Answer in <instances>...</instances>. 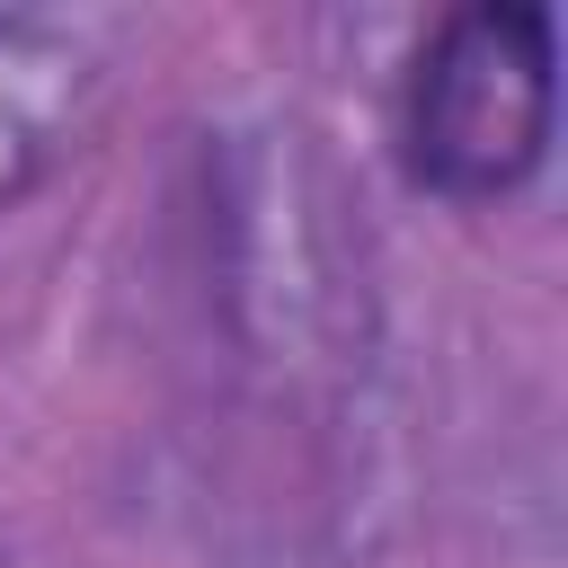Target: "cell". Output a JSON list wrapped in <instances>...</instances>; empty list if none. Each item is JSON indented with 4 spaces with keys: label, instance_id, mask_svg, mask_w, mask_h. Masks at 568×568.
I'll list each match as a JSON object with an SVG mask.
<instances>
[{
    "label": "cell",
    "instance_id": "1",
    "mask_svg": "<svg viewBox=\"0 0 568 568\" xmlns=\"http://www.w3.org/2000/svg\"><path fill=\"white\" fill-rule=\"evenodd\" d=\"M550 133V27L541 9H462L417 62L408 160L444 195H497Z\"/></svg>",
    "mask_w": 568,
    "mask_h": 568
}]
</instances>
